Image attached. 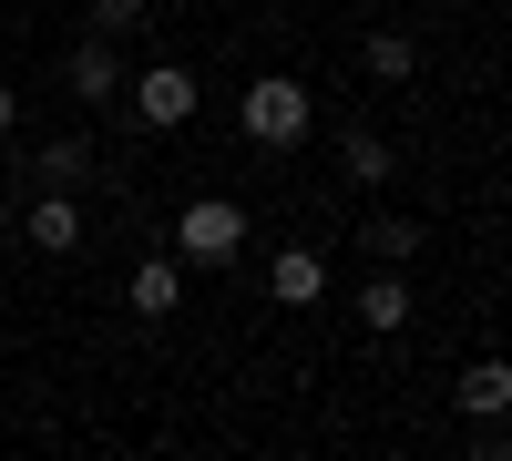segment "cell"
I'll return each mask as SVG.
<instances>
[{
	"label": "cell",
	"mask_w": 512,
	"mask_h": 461,
	"mask_svg": "<svg viewBox=\"0 0 512 461\" xmlns=\"http://www.w3.org/2000/svg\"><path fill=\"white\" fill-rule=\"evenodd\" d=\"M236 123H246V144H256V154H287V144H308V82H287V72L246 82Z\"/></svg>",
	"instance_id": "obj_1"
},
{
	"label": "cell",
	"mask_w": 512,
	"mask_h": 461,
	"mask_svg": "<svg viewBox=\"0 0 512 461\" xmlns=\"http://www.w3.org/2000/svg\"><path fill=\"white\" fill-rule=\"evenodd\" d=\"M236 246H246V205L236 195H195L185 216H175V257L185 267H226Z\"/></svg>",
	"instance_id": "obj_2"
},
{
	"label": "cell",
	"mask_w": 512,
	"mask_h": 461,
	"mask_svg": "<svg viewBox=\"0 0 512 461\" xmlns=\"http://www.w3.org/2000/svg\"><path fill=\"white\" fill-rule=\"evenodd\" d=\"M123 103H134V123H154V134H175V123L195 113V72H185V62H144L134 82H123Z\"/></svg>",
	"instance_id": "obj_3"
},
{
	"label": "cell",
	"mask_w": 512,
	"mask_h": 461,
	"mask_svg": "<svg viewBox=\"0 0 512 461\" xmlns=\"http://www.w3.org/2000/svg\"><path fill=\"white\" fill-rule=\"evenodd\" d=\"M62 82H72L82 103H113V93H123V52H113V31H82L72 52H62Z\"/></svg>",
	"instance_id": "obj_4"
},
{
	"label": "cell",
	"mask_w": 512,
	"mask_h": 461,
	"mask_svg": "<svg viewBox=\"0 0 512 461\" xmlns=\"http://www.w3.org/2000/svg\"><path fill=\"white\" fill-rule=\"evenodd\" d=\"M21 236L41 246V257H72V246H82V205H72V195H52V185H41V195L21 205Z\"/></svg>",
	"instance_id": "obj_5"
},
{
	"label": "cell",
	"mask_w": 512,
	"mask_h": 461,
	"mask_svg": "<svg viewBox=\"0 0 512 461\" xmlns=\"http://www.w3.org/2000/svg\"><path fill=\"white\" fill-rule=\"evenodd\" d=\"M267 287H277L287 308H318L328 298V257H318V246H287V257L267 267Z\"/></svg>",
	"instance_id": "obj_6"
},
{
	"label": "cell",
	"mask_w": 512,
	"mask_h": 461,
	"mask_svg": "<svg viewBox=\"0 0 512 461\" xmlns=\"http://www.w3.org/2000/svg\"><path fill=\"white\" fill-rule=\"evenodd\" d=\"M512 410V359H472L461 369V421H502Z\"/></svg>",
	"instance_id": "obj_7"
},
{
	"label": "cell",
	"mask_w": 512,
	"mask_h": 461,
	"mask_svg": "<svg viewBox=\"0 0 512 461\" xmlns=\"http://www.w3.org/2000/svg\"><path fill=\"white\" fill-rule=\"evenodd\" d=\"M31 185H52V195H72V185H93V144H82V134H62V144H41V154H31Z\"/></svg>",
	"instance_id": "obj_8"
},
{
	"label": "cell",
	"mask_w": 512,
	"mask_h": 461,
	"mask_svg": "<svg viewBox=\"0 0 512 461\" xmlns=\"http://www.w3.org/2000/svg\"><path fill=\"white\" fill-rule=\"evenodd\" d=\"M359 328H379V339H400V328H410V287H400V267H379V277L359 287Z\"/></svg>",
	"instance_id": "obj_9"
},
{
	"label": "cell",
	"mask_w": 512,
	"mask_h": 461,
	"mask_svg": "<svg viewBox=\"0 0 512 461\" xmlns=\"http://www.w3.org/2000/svg\"><path fill=\"white\" fill-rule=\"evenodd\" d=\"M175 298H185V257H144L134 267V318H175Z\"/></svg>",
	"instance_id": "obj_10"
},
{
	"label": "cell",
	"mask_w": 512,
	"mask_h": 461,
	"mask_svg": "<svg viewBox=\"0 0 512 461\" xmlns=\"http://www.w3.org/2000/svg\"><path fill=\"white\" fill-rule=\"evenodd\" d=\"M359 62H369V82H410V72H420V41H410V31H369Z\"/></svg>",
	"instance_id": "obj_11"
},
{
	"label": "cell",
	"mask_w": 512,
	"mask_h": 461,
	"mask_svg": "<svg viewBox=\"0 0 512 461\" xmlns=\"http://www.w3.org/2000/svg\"><path fill=\"white\" fill-rule=\"evenodd\" d=\"M359 246H369V257H379V267H400V257H410V246H420V226H410V216H390V205H379V216L359 226Z\"/></svg>",
	"instance_id": "obj_12"
},
{
	"label": "cell",
	"mask_w": 512,
	"mask_h": 461,
	"mask_svg": "<svg viewBox=\"0 0 512 461\" xmlns=\"http://www.w3.org/2000/svg\"><path fill=\"white\" fill-rule=\"evenodd\" d=\"M338 164H349V185H390V144H379V134H338Z\"/></svg>",
	"instance_id": "obj_13"
},
{
	"label": "cell",
	"mask_w": 512,
	"mask_h": 461,
	"mask_svg": "<svg viewBox=\"0 0 512 461\" xmlns=\"http://www.w3.org/2000/svg\"><path fill=\"white\" fill-rule=\"evenodd\" d=\"M144 11H154V0H93V31L123 41V31H144Z\"/></svg>",
	"instance_id": "obj_14"
},
{
	"label": "cell",
	"mask_w": 512,
	"mask_h": 461,
	"mask_svg": "<svg viewBox=\"0 0 512 461\" xmlns=\"http://www.w3.org/2000/svg\"><path fill=\"white\" fill-rule=\"evenodd\" d=\"M11 123H21V93H11V82H0V134H11Z\"/></svg>",
	"instance_id": "obj_15"
}]
</instances>
